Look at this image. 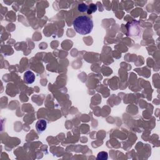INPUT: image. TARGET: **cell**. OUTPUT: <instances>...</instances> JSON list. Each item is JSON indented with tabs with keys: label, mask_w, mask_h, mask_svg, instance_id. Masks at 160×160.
<instances>
[{
	"label": "cell",
	"mask_w": 160,
	"mask_h": 160,
	"mask_svg": "<svg viewBox=\"0 0 160 160\" xmlns=\"http://www.w3.org/2000/svg\"><path fill=\"white\" fill-rule=\"evenodd\" d=\"M108 158V154L105 151H101L97 155V159L99 160H106Z\"/></svg>",
	"instance_id": "obj_5"
},
{
	"label": "cell",
	"mask_w": 160,
	"mask_h": 160,
	"mask_svg": "<svg viewBox=\"0 0 160 160\" xmlns=\"http://www.w3.org/2000/svg\"><path fill=\"white\" fill-rule=\"evenodd\" d=\"M47 127V122L44 119L38 120L36 123V129L38 133L44 132Z\"/></svg>",
	"instance_id": "obj_4"
},
{
	"label": "cell",
	"mask_w": 160,
	"mask_h": 160,
	"mask_svg": "<svg viewBox=\"0 0 160 160\" xmlns=\"http://www.w3.org/2000/svg\"><path fill=\"white\" fill-rule=\"evenodd\" d=\"M23 79L25 83L28 84H32L34 82L35 80V75L33 73V72L31 71H27L24 73Z\"/></svg>",
	"instance_id": "obj_3"
},
{
	"label": "cell",
	"mask_w": 160,
	"mask_h": 160,
	"mask_svg": "<svg viewBox=\"0 0 160 160\" xmlns=\"http://www.w3.org/2000/svg\"><path fill=\"white\" fill-rule=\"evenodd\" d=\"M97 9H98V8L96 4H89V6H88V11H87L88 14H91L92 12H94L97 10Z\"/></svg>",
	"instance_id": "obj_7"
},
{
	"label": "cell",
	"mask_w": 160,
	"mask_h": 160,
	"mask_svg": "<svg viewBox=\"0 0 160 160\" xmlns=\"http://www.w3.org/2000/svg\"><path fill=\"white\" fill-rule=\"evenodd\" d=\"M128 35L132 37L139 36L141 34V28L138 24V22L133 21L127 24Z\"/></svg>",
	"instance_id": "obj_2"
},
{
	"label": "cell",
	"mask_w": 160,
	"mask_h": 160,
	"mask_svg": "<svg viewBox=\"0 0 160 160\" xmlns=\"http://www.w3.org/2000/svg\"><path fill=\"white\" fill-rule=\"evenodd\" d=\"M78 11L81 12H87L88 9V6L86 5L85 3H81L78 5Z\"/></svg>",
	"instance_id": "obj_6"
},
{
	"label": "cell",
	"mask_w": 160,
	"mask_h": 160,
	"mask_svg": "<svg viewBox=\"0 0 160 160\" xmlns=\"http://www.w3.org/2000/svg\"><path fill=\"white\" fill-rule=\"evenodd\" d=\"M72 25L75 31L81 35L90 33L93 28L92 20L85 15L76 18L72 22Z\"/></svg>",
	"instance_id": "obj_1"
}]
</instances>
